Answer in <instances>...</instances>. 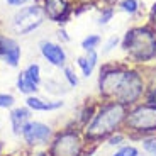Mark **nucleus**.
Wrapping results in <instances>:
<instances>
[{"label": "nucleus", "instance_id": "1", "mask_svg": "<svg viewBox=\"0 0 156 156\" xmlns=\"http://www.w3.org/2000/svg\"><path fill=\"white\" fill-rule=\"evenodd\" d=\"M129 107L122 105L115 100H100L94 119L83 127L87 141L90 144L98 146L105 143L107 137L124 129Z\"/></svg>", "mask_w": 156, "mask_h": 156}, {"label": "nucleus", "instance_id": "2", "mask_svg": "<svg viewBox=\"0 0 156 156\" xmlns=\"http://www.w3.org/2000/svg\"><path fill=\"white\" fill-rule=\"evenodd\" d=\"M122 49L133 65H148L156 59L154 26L131 27L122 37Z\"/></svg>", "mask_w": 156, "mask_h": 156}, {"label": "nucleus", "instance_id": "3", "mask_svg": "<svg viewBox=\"0 0 156 156\" xmlns=\"http://www.w3.org/2000/svg\"><path fill=\"white\" fill-rule=\"evenodd\" d=\"M97 148L98 146L87 141L83 129L71 122L53 134V139L48 144V153L51 156H90Z\"/></svg>", "mask_w": 156, "mask_h": 156}, {"label": "nucleus", "instance_id": "4", "mask_svg": "<svg viewBox=\"0 0 156 156\" xmlns=\"http://www.w3.org/2000/svg\"><path fill=\"white\" fill-rule=\"evenodd\" d=\"M122 131L131 141H141L144 137L156 136V105L143 100L129 107Z\"/></svg>", "mask_w": 156, "mask_h": 156}, {"label": "nucleus", "instance_id": "5", "mask_svg": "<svg viewBox=\"0 0 156 156\" xmlns=\"http://www.w3.org/2000/svg\"><path fill=\"white\" fill-rule=\"evenodd\" d=\"M146 92H148V87H146L143 70L137 66H129L127 75H126L124 82H122L121 88H119L114 100L126 107H133L144 100Z\"/></svg>", "mask_w": 156, "mask_h": 156}, {"label": "nucleus", "instance_id": "6", "mask_svg": "<svg viewBox=\"0 0 156 156\" xmlns=\"http://www.w3.org/2000/svg\"><path fill=\"white\" fill-rule=\"evenodd\" d=\"M129 65L124 63H107L100 68L98 73V98L100 100H114L127 75Z\"/></svg>", "mask_w": 156, "mask_h": 156}, {"label": "nucleus", "instance_id": "7", "mask_svg": "<svg viewBox=\"0 0 156 156\" xmlns=\"http://www.w3.org/2000/svg\"><path fill=\"white\" fill-rule=\"evenodd\" d=\"M44 19H46V16L39 5H29V7H22L20 10L16 12V16L12 19V27L17 34L26 36L36 31L44 22Z\"/></svg>", "mask_w": 156, "mask_h": 156}, {"label": "nucleus", "instance_id": "8", "mask_svg": "<svg viewBox=\"0 0 156 156\" xmlns=\"http://www.w3.org/2000/svg\"><path fill=\"white\" fill-rule=\"evenodd\" d=\"M53 127L44 122L39 121H31L22 131V139L29 148H37V146H46L49 144V141L53 139Z\"/></svg>", "mask_w": 156, "mask_h": 156}, {"label": "nucleus", "instance_id": "9", "mask_svg": "<svg viewBox=\"0 0 156 156\" xmlns=\"http://www.w3.org/2000/svg\"><path fill=\"white\" fill-rule=\"evenodd\" d=\"M43 9L44 16L53 22H66V19L71 14V5L70 0H43Z\"/></svg>", "mask_w": 156, "mask_h": 156}, {"label": "nucleus", "instance_id": "10", "mask_svg": "<svg viewBox=\"0 0 156 156\" xmlns=\"http://www.w3.org/2000/svg\"><path fill=\"white\" fill-rule=\"evenodd\" d=\"M0 58H4L9 66H17L20 59V46L12 37L0 34Z\"/></svg>", "mask_w": 156, "mask_h": 156}, {"label": "nucleus", "instance_id": "11", "mask_svg": "<svg viewBox=\"0 0 156 156\" xmlns=\"http://www.w3.org/2000/svg\"><path fill=\"white\" fill-rule=\"evenodd\" d=\"M41 55L53 65L58 68H65L66 66V53L59 44L49 43V41H43L41 43Z\"/></svg>", "mask_w": 156, "mask_h": 156}, {"label": "nucleus", "instance_id": "12", "mask_svg": "<svg viewBox=\"0 0 156 156\" xmlns=\"http://www.w3.org/2000/svg\"><path fill=\"white\" fill-rule=\"evenodd\" d=\"M98 104H100V98H90V100H85L82 104V105L78 107L76 114H75V124L78 126V127H85L87 124H88L92 119H94L95 112H97V107Z\"/></svg>", "mask_w": 156, "mask_h": 156}, {"label": "nucleus", "instance_id": "13", "mask_svg": "<svg viewBox=\"0 0 156 156\" xmlns=\"http://www.w3.org/2000/svg\"><path fill=\"white\" fill-rule=\"evenodd\" d=\"M31 115H32V110L29 107H16V109L10 110L9 119H10V126H12L14 134H17V136L22 134L24 127L32 121Z\"/></svg>", "mask_w": 156, "mask_h": 156}, {"label": "nucleus", "instance_id": "14", "mask_svg": "<svg viewBox=\"0 0 156 156\" xmlns=\"http://www.w3.org/2000/svg\"><path fill=\"white\" fill-rule=\"evenodd\" d=\"M65 105L63 100H43V98L36 97V95H29L26 98V107L36 112H51V110H58Z\"/></svg>", "mask_w": 156, "mask_h": 156}, {"label": "nucleus", "instance_id": "15", "mask_svg": "<svg viewBox=\"0 0 156 156\" xmlns=\"http://www.w3.org/2000/svg\"><path fill=\"white\" fill-rule=\"evenodd\" d=\"M76 63H78V66H80V70H82L83 76L90 78L95 70V66H97V63H98V53L97 51H87V55L80 56Z\"/></svg>", "mask_w": 156, "mask_h": 156}, {"label": "nucleus", "instance_id": "16", "mask_svg": "<svg viewBox=\"0 0 156 156\" xmlns=\"http://www.w3.org/2000/svg\"><path fill=\"white\" fill-rule=\"evenodd\" d=\"M22 73H24V76H26L27 82H31L34 87H39V83H41V68H39V65L32 63V65H29V66L22 71Z\"/></svg>", "mask_w": 156, "mask_h": 156}, {"label": "nucleus", "instance_id": "17", "mask_svg": "<svg viewBox=\"0 0 156 156\" xmlns=\"http://www.w3.org/2000/svg\"><path fill=\"white\" fill-rule=\"evenodd\" d=\"M17 88H19V92H22V94H26L29 97V95L36 94L37 87H34L31 82H27L26 76H24V73H19V76H17Z\"/></svg>", "mask_w": 156, "mask_h": 156}, {"label": "nucleus", "instance_id": "18", "mask_svg": "<svg viewBox=\"0 0 156 156\" xmlns=\"http://www.w3.org/2000/svg\"><path fill=\"white\" fill-rule=\"evenodd\" d=\"M126 141H127V136H126L124 131H119V133L112 134L110 137H107L105 139V144L109 146V148H121L122 144H126Z\"/></svg>", "mask_w": 156, "mask_h": 156}, {"label": "nucleus", "instance_id": "19", "mask_svg": "<svg viewBox=\"0 0 156 156\" xmlns=\"http://www.w3.org/2000/svg\"><path fill=\"white\" fill-rule=\"evenodd\" d=\"M110 156H141V151L134 144H122L121 148H117Z\"/></svg>", "mask_w": 156, "mask_h": 156}, {"label": "nucleus", "instance_id": "20", "mask_svg": "<svg viewBox=\"0 0 156 156\" xmlns=\"http://www.w3.org/2000/svg\"><path fill=\"white\" fill-rule=\"evenodd\" d=\"M143 73H144V80H146L148 90H154L156 88V66L151 65V66L143 68Z\"/></svg>", "mask_w": 156, "mask_h": 156}, {"label": "nucleus", "instance_id": "21", "mask_svg": "<svg viewBox=\"0 0 156 156\" xmlns=\"http://www.w3.org/2000/svg\"><path fill=\"white\" fill-rule=\"evenodd\" d=\"M100 41H102V37L98 34H88L82 41V48L85 51H95V48L100 44Z\"/></svg>", "mask_w": 156, "mask_h": 156}, {"label": "nucleus", "instance_id": "22", "mask_svg": "<svg viewBox=\"0 0 156 156\" xmlns=\"http://www.w3.org/2000/svg\"><path fill=\"white\" fill-rule=\"evenodd\" d=\"M119 7H121L122 12H126L129 16H134L139 10V2L137 0H121L119 2Z\"/></svg>", "mask_w": 156, "mask_h": 156}, {"label": "nucleus", "instance_id": "23", "mask_svg": "<svg viewBox=\"0 0 156 156\" xmlns=\"http://www.w3.org/2000/svg\"><path fill=\"white\" fill-rule=\"evenodd\" d=\"M141 146H143V151H144L146 154L156 156V136L141 139Z\"/></svg>", "mask_w": 156, "mask_h": 156}, {"label": "nucleus", "instance_id": "24", "mask_svg": "<svg viewBox=\"0 0 156 156\" xmlns=\"http://www.w3.org/2000/svg\"><path fill=\"white\" fill-rule=\"evenodd\" d=\"M46 90L49 92V94H55V95H59V94H65V92H66V88H65L61 83L55 82V80H48L46 82Z\"/></svg>", "mask_w": 156, "mask_h": 156}, {"label": "nucleus", "instance_id": "25", "mask_svg": "<svg viewBox=\"0 0 156 156\" xmlns=\"http://www.w3.org/2000/svg\"><path fill=\"white\" fill-rule=\"evenodd\" d=\"M112 17H114V7H110V5H105V7L102 9V12H100L98 24H100V26H105V24L109 22Z\"/></svg>", "mask_w": 156, "mask_h": 156}, {"label": "nucleus", "instance_id": "26", "mask_svg": "<svg viewBox=\"0 0 156 156\" xmlns=\"http://www.w3.org/2000/svg\"><path fill=\"white\" fill-rule=\"evenodd\" d=\"M63 76H65V80L68 82V85H70V87H76L78 85V76H76V73H75L70 66L63 68Z\"/></svg>", "mask_w": 156, "mask_h": 156}, {"label": "nucleus", "instance_id": "27", "mask_svg": "<svg viewBox=\"0 0 156 156\" xmlns=\"http://www.w3.org/2000/svg\"><path fill=\"white\" fill-rule=\"evenodd\" d=\"M14 102H16L14 95L0 94V109H10V107H14Z\"/></svg>", "mask_w": 156, "mask_h": 156}, {"label": "nucleus", "instance_id": "28", "mask_svg": "<svg viewBox=\"0 0 156 156\" xmlns=\"http://www.w3.org/2000/svg\"><path fill=\"white\" fill-rule=\"evenodd\" d=\"M117 44H119V37H117V36H112V37H110L109 41L105 43V48H104V53H110V51H112L114 48L117 46Z\"/></svg>", "mask_w": 156, "mask_h": 156}, {"label": "nucleus", "instance_id": "29", "mask_svg": "<svg viewBox=\"0 0 156 156\" xmlns=\"http://www.w3.org/2000/svg\"><path fill=\"white\" fill-rule=\"evenodd\" d=\"M144 102H148V104H153V105H156V88L154 90H148L144 95Z\"/></svg>", "mask_w": 156, "mask_h": 156}, {"label": "nucleus", "instance_id": "30", "mask_svg": "<svg viewBox=\"0 0 156 156\" xmlns=\"http://www.w3.org/2000/svg\"><path fill=\"white\" fill-rule=\"evenodd\" d=\"M149 22H151V26H154V27H156V4L153 5L151 12H149Z\"/></svg>", "mask_w": 156, "mask_h": 156}, {"label": "nucleus", "instance_id": "31", "mask_svg": "<svg viewBox=\"0 0 156 156\" xmlns=\"http://www.w3.org/2000/svg\"><path fill=\"white\" fill-rule=\"evenodd\" d=\"M32 156H51V154L48 153V149H41V151H34Z\"/></svg>", "mask_w": 156, "mask_h": 156}, {"label": "nucleus", "instance_id": "32", "mask_svg": "<svg viewBox=\"0 0 156 156\" xmlns=\"http://www.w3.org/2000/svg\"><path fill=\"white\" fill-rule=\"evenodd\" d=\"M7 2H9L10 5H24L27 0H7Z\"/></svg>", "mask_w": 156, "mask_h": 156}, {"label": "nucleus", "instance_id": "33", "mask_svg": "<svg viewBox=\"0 0 156 156\" xmlns=\"http://www.w3.org/2000/svg\"><path fill=\"white\" fill-rule=\"evenodd\" d=\"M58 34H59V37H63L65 41H70V37L66 36V31H65V29H59V32H58Z\"/></svg>", "mask_w": 156, "mask_h": 156}, {"label": "nucleus", "instance_id": "34", "mask_svg": "<svg viewBox=\"0 0 156 156\" xmlns=\"http://www.w3.org/2000/svg\"><path fill=\"white\" fill-rule=\"evenodd\" d=\"M102 2H104V4H105V5H110V7H112V5L119 4L121 0H102Z\"/></svg>", "mask_w": 156, "mask_h": 156}, {"label": "nucleus", "instance_id": "35", "mask_svg": "<svg viewBox=\"0 0 156 156\" xmlns=\"http://www.w3.org/2000/svg\"><path fill=\"white\" fill-rule=\"evenodd\" d=\"M2 149H4V144L0 143V156H2Z\"/></svg>", "mask_w": 156, "mask_h": 156}, {"label": "nucleus", "instance_id": "36", "mask_svg": "<svg viewBox=\"0 0 156 156\" xmlns=\"http://www.w3.org/2000/svg\"><path fill=\"white\" fill-rule=\"evenodd\" d=\"M2 156H12V154H2Z\"/></svg>", "mask_w": 156, "mask_h": 156}]
</instances>
